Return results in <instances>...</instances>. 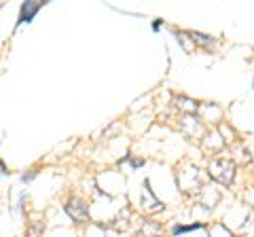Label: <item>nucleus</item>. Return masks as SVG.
Masks as SVG:
<instances>
[{"label": "nucleus", "instance_id": "f03ea898", "mask_svg": "<svg viewBox=\"0 0 254 237\" xmlns=\"http://www.w3.org/2000/svg\"><path fill=\"white\" fill-rule=\"evenodd\" d=\"M193 229H201L199 223H195V225H190V227H174V233L180 235V233H187V231H193Z\"/></svg>", "mask_w": 254, "mask_h": 237}, {"label": "nucleus", "instance_id": "7ed1b4c3", "mask_svg": "<svg viewBox=\"0 0 254 237\" xmlns=\"http://www.w3.org/2000/svg\"><path fill=\"white\" fill-rule=\"evenodd\" d=\"M159 26H161V19H155L153 21V30H159Z\"/></svg>", "mask_w": 254, "mask_h": 237}, {"label": "nucleus", "instance_id": "f257e3e1", "mask_svg": "<svg viewBox=\"0 0 254 237\" xmlns=\"http://www.w3.org/2000/svg\"><path fill=\"white\" fill-rule=\"evenodd\" d=\"M43 4L45 2H23L21 4V13H19V19H17V26L23 21H32V17L43 9Z\"/></svg>", "mask_w": 254, "mask_h": 237}]
</instances>
